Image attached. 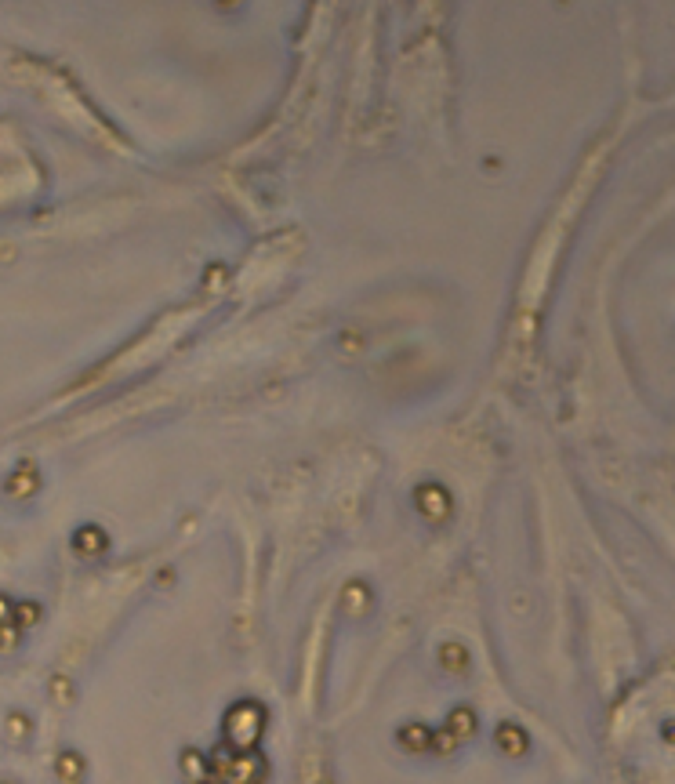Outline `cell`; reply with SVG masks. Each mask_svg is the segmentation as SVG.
Returning a JSON list of instances; mask_svg holds the SVG:
<instances>
[{
	"instance_id": "cell-1",
	"label": "cell",
	"mask_w": 675,
	"mask_h": 784,
	"mask_svg": "<svg viewBox=\"0 0 675 784\" xmlns=\"http://www.w3.org/2000/svg\"><path fill=\"white\" fill-rule=\"evenodd\" d=\"M8 610H11V606H8L4 599H0V621H4V618H8Z\"/></svg>"
}]
</instances>
